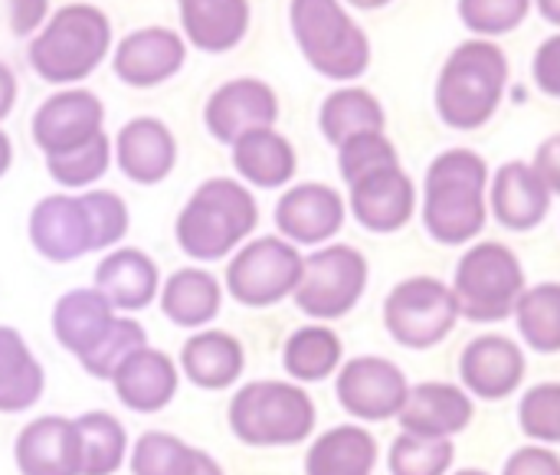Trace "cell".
<instances>
[{"mask_svg":"<svg viewBox=\"0 0 560 475\" xmlns=\"http://www.w3.org/2000/svg\"><path fill=\"white\" fill-rule=\"evenodd\" d=\"M489 164L469 148H450L433 158L423 181V227L443 246L472 243L489 220Z\"/></svg>","mask_w":560,"mask_h":475,"instance_id":"6da1fadb","label":"cell"},{"mask_svg":"<svg viewBox=\"0 0 560 475\" xmlns=\"http://www.w3.org/2000/svg\"><path fill=\"white\" fill-rule=\"evenodd\" d=\"M509 85V56L486 36L459 43L436 79V112L456 131H476L499 112Z\"/></svg>","mask_w":560,"mask_h":475,"instance_id":"7a4b0ae2","label":"cell"},{"mask_svg":"<svg viewBox=\"0 0 560 475\" xmlns=\"http://www.w3.org/2000/svg\"><path fill=\"white\" fill-rule=\"evenodd\" d=\"M259 223L256 197L230 177L203 181L177 217V243L187 256L213 263L230 256Z\"/></svg>","mask_w":560,"mask_h":475,"instance_id":"3957f363","label":"cell"},{"mask_svg":"<svg viewBox=\"0 0 560 475\" xmlns=\"http://www.w3.org/2000/svg\"><path fill=\"white\" fill-rule=\"evenodd\" d=\"M226 420L246 447H295L312 437L318 410L292 381H249L233 394Z\"/></svg>","mask_w":560,"mask_h":475,"instance_id":"277c9868","label":"cell"},{"mask_svg":"<svg viewBox=\"0 0 560 475\" xmlns=\"http://www.w3.org/2000/svg\"><path fill=\"white\" fill-rule=\"evenodd\" d=\"M289 20L295 43L315 72L348 82L371 66L368 33L348 16L341 0H292Z\"/></svg>","mask_w":560,"mask_h":475,"instance_id":"5b68a950","label":"cell"},{"mask_svg":"<svg viewBox=\"0 0 560 475\" xmlns=\"http://www.w3.org/2000/svg\"><path fill=\"white\" fill-rule=\"evenodd\" d=\"M108 43L112 26L105 13L89 3H69L30 43V62L46 82H79L105 59Z\"/></svg>","mask_w":560,"mask_h":475,"instance_id":"8992f818","label":"cell"},{"mask_svg":"<svg viewBox=\"0 0 560 475\" xmlns=\"http://www.w3.org/2000/svg\"><path fill=\"white\" fill-rule=\"evenodd\" d=\"M450 289L456 296L459 318L492 325L515 315V305L528 286L518 256L505 243L486 240L459 256Z\"/></svg>","mask_w":560,"mask_h":475,"instance_id":"52a82bcc","label":"cell"},{"mask_svg":"<svg viewBox=\"0 0 560 475\" xmlns=\"http://www.w3.org/2000/svg\"><path fill=\"white\" fill-rule=\"evenodd\" d=\"M459 322L456 296L433 276H413L390 289L384 302V325L390 338L410 351H427L450 338Z\"/></svg>","mask_w":560,"mask_h":475,"instance_id":"ba28073f","label":"cell"},{"mask_svg":"<svg viewBox=\"0 0 560 475\" xmlns=\"http://www.w3.org/2000/svg\"><path fill=\"white\" fill-rule=\"evenodd\" d=\"M368 289V259L345 243L322 246L305 256L302 279L292 292L295 305L315 322L345 318Z\"/></svg>","mask_w":560,"mask_h":475,"instance_id":"9c48e42d","label":"cell"},{"mask_svg":"<svg viewBox=\"0 0 560 475\" xmlns=\"http://www.w3.org/2000/svg\"><path fill=\"white\" fill-rule=\"evenodd\" d=\"M305 256L282 236H259L236 250L226 266V289L246 309H269L289 299L302 279Z\"/></svg>","mask_w":560,"mask_h":475,"instance_id":"30bf717a","label":"cell"},{"mask_svg":"<svg viewBox=\"0 0 560 475\" xmlns=\"http://www.w3.org/2000/svg\"><path fill=\"white\" fill-rule=\"evenodd\" d=\"M335 394H338V404L351 417L368 420V424H381V420L400 417L407 394H410V384L394 361L364 355V358H351L348 364H341L338 381H335Z\"/></svg>","mask_w":560,"mask_h":475,"instance_id":"8fae6325","label":"cell"},{"mask_svg":"<svg viewBox=\"0 0 560 475\" xmlns=\"http://www.w3.org/2000/svg\"><path fill=\"white\" fill-rule=\"evenodd\" d=\"M351 213L371 233H397L410 223L417 210V187L400 164L377 167L354 184H348Z\"/></svg>","mask_w":560,"mask_h":475,"instance_id":"7c38bea8","label":"cell"},{"mask_svg":"<svg viewBox=\"0 0 560 475\" xmlns=\"http://www.w3.org/2000/svg\"><path fill=\"white\" fill-rule=\"evenodd\" d=\"M203 118L217 141L233 144L249 131L272 128L279 118V99L262 79H233L210 95Z\"/></svg>","mask_w":560,"mask_h":475,"instance_id":"4fadbf2b","label":"cell"},{"mask_svg":"<svg viewBox=\"0 0 560 475\" xmlns=\"http://www.w3.org/2000/svg\"><path fill=\"white\" fill-rule=\"evenodd\" d=\"M30 243L49 263H72L85 253H95V236L82 197H43L30 213Z\"/></svg>","mask_w":560,"mask_h":475,"instance_id":"5bb4252c","label":"cell"},{"mask_svg":"<svg viewBox=\"0 0 560 475\" xmlns=\"http://www.w3.org/2000/svg\"><path fill=\"white\" fill-rule=\"evenodd\" d=\"M102 118H105V105L92 92L66 89L36 108L33 141L46 154H62V151H72V148L92 141L95 135H102L105 131Z\"/></svg>","mask_w":560,"mask_h":475,"instance_id":"9a60e30c","label":"cell"},{"mask_svg":"<svg viewBox=\"0 0 560 475\" xmlns=\"http://www.w3.org/2000/svg\"><path fill=\"white\" fill-rule=\"evenodd\" d=\"M276 227L295 246H322L345 227V200L328 184L289 187L276 204Z\"/></svg>","mask_w":560,"mask_h":475,"instance_id":"2e32d148","label":"cell"},{"mask_svg":"<svg viewBox=\"0 0 560 475\" xmlns=\"http://www.w3.org/2000/svg\"><path fill=\"white\" fill-rule=\"evenodd\" d=\"M459 381L479 401H505L525 381V355L505 335H479L459 358Z\"/></svg>","mask_w":560,"mask_h":475,"instance_id":"e0dca14e","label":"cell"},{"mask_svg":"<svg viewBox=\"0 0 560 475\" xmlns=\"http://www.w3.org/2000/svg\"><path fill=\"white\" fill-rule=\"evenodd\" d=\"M20 475H82V437L69 417H36L13 443Z\"/></svg>","mask_w":560,"mask_h":475,"instance_id":"ac0fdd59","label":"cell"},{"mask_svg":"<svg viewBox=\"0 0 560 475\" xmlns=\"http://www.w3.org/2000/svg\"><path fill=\"white\" fill-rule=\"evenodd\" d=\"M472 397L459 384H443V381H427L410 387L407 404L400 410V430L417 433V437H440L453 440L472 424Z\"/></svg>","mask_w":560,"mask_h":475,"instance_id":"d6986e66","label":"cell"},{"mask_svg":"<svg viewBox=\"0 0 560 475\" xmlns=\"http://www.w3.org/2000/svg\"><path fill=\"white\" fill-rule=\"evenodd\" d=\"M180 384V368L158 348H138L135 355H128L118 371L112 374V387L115 397L135 410V414H158L164 410Z\"/></svg>","mask_w":560,"mask_h":475,"instance_id":"ffe728a7","label":"cell"},{"mask_svg":"<svg viewBox=\"0 0 560 475\" xmlns=\"http://www.w3.org/2000/svg\"><path fill=\"white\" fill-rule=\"evenodd\" d=\"M489 207L495 220L512 233L535 230L551 210V190L528 161H509L495 171L489 187Z\"/></svg>","mask_w":560,"mask_h":475,"instance_id":"44dd1931","label":"cell"},{"mask_svg":"<svg viewBox=\"0 0 560 475\" xmlns=\"http://www.w3.org/2000/svg\"><path fill=\"white\" fill-rule=\"evenodd\" d=\"M184 66V39L164 26H144L115 49V72L128 85H158Z\"/></svg>","mask_w":560,"mask_h":475,"instance_id":"7402d4cb","label":"cell"},{"mask_svg":"<svg viewBox=\"0 0 560 475\" xmlns=\"http://www.w3.org/2000/svg\"><path fill=\"white\" fill-rule=\"evenodd\" d=\"M158 266L141 250H112L95 266V289L108 299L115 312H141L158 299Z\"/></svg>","mask_w":560,"mask_h":475,"instance_id":"603a6c76","label":"cell"},{"mask_svg":"<svg viewBox=\"0 0 560 475\" xmlns=\"http://www.w3.org/2000/svg\"><path fill=\"white\" fill-rule=\"evenodd\" d=\"M177 164V141L158 118H135L118 131V167L135 184H161Z\"/></svg>","mask_w":560,"mask_h":475,"instance_id":"cb8c5ba5","label":"cell"},{"mask_svg":"<svg viewBox=\"0 0 560 475\" xmlns=\"http://www.w3.org/2000/svg\"><path fill=\"white\" fill-rule=\"evenodd\" d=\"M115 318L118 312L98 289H72L52 309V335L69 355L82 361L108 335Z\"/></svg>","mask_w":560,"mask_h":475,"instance_id":"d4e9b609","label":"cell"},{"mask_svg":"<svg viewBox=\"0 0 560 475\" xmlns=\"http://www.w3.org/2000/svg\"><path fill=\"white\" fill-rule=\"evenodd\" d=\"M243 368H246L243 345L230 332H217V328L197 332L194 338H187V345L180 351V371L200 391L233 387L240 381Z\"/></svg>","mask_w":560,"mask_h":475,"instance_id":"484cf974","label":"cell"},{"mask_svg":"<svg viewBox=\"0 0 560 475\" xmlns=\"http://www.w3.org/2000/svg\"><path fill=\"white\" fill-rule=\"evenodd\" d=\"M233 167L253 187L276 190L295 177V148L276 128H259L233 141Z\"/></svg>","mask_w":560,"mask_h":475,"instance_id":"4316f807","label":"cell"},{"mask_svg":"<svg viewBox=\"0 0 560 475\" xmlns=\"http://www.w3.org/2000/svg\"><path fill=\"white\" fill-rule=\"evenodd\" d=\"M184 33L194 46L207 53L233 49L249 26L246 0H180Z\"/></svg>","mask_w":560,"mask_h":475,"instance_id":"83f0119b","label":"cell"},{"mask_svg":"<svg viewBox=\"0 0 560 475\" xmlns=\"http://www.w3.org/2000/svg\"><path fill=\"white\" fill-rule=\"evenodd\" d=\"M46 391L43 364L33 358L23 335L0 325V414H23L39 404Z\"/></svg>","mask_w":560,"mask_h":475,"instance_id":"f1b7e54d","label":"cell"},{"mask_svg":"<svg viewBox=\"0 0 560 475\" xmlns=\"http://www.w3.org/2000/svg\"><path fill=\"white\" fill-rule=\"evenodd\" d=\"M377 466V440L354 424L325 430L305 453V475H371Z\"/></svg>","mask_w":560,"mask_h":475,"instance_id":"f546056e","label":"cell"},{"mask_svg":"<svg viewBox=\"0 0 560 475\" xmlns=\"http://www.w3.org/2000/svg\"><path fill=\"white\" fill-rule=\"evenodd\" d=\"M220 282L203 269H177L161 286V312L177 328H203L220 315Z\"/></svg>","mask_w":560,"mask_h":475,"instance_id":"4dcf8cb0","label":"cell"},{"mask_svg":"<svg viewBox=\"0 0 560 475\" xmlns=\"http://www.w3.org/2000/svg\"><path fill=\"white\" fill-rule=\"evenodd\" d=\"M345 345L328 325H305L289 335L282 348V368L299 384H318L341 368Z\"/></svg>","mask_w":560,"mask_h":475,"instance_id":"1f68e13d","label":"cell"},{"mask_svg":"<svg viewBox=\"0 0 560 475\" xmlns=\"http://www.w3.org/2000/svg\"><path fill=\"white\" fill-rule=\"evenodd\" d=\"M384 105L368 92V89H338L325 99L322 112H318V125L322 135L341 148L348 138L364 135V131H384Z\"/></svg>","mask_w":560,"mask_h":475,"instance_id":"d6a6232c","label":"cell"},{"mask_svg":"<svg viewBox=\"0 0 560 475\" xmlns=\"http://www.w3.org/2000/svg\"><path fill=\"white\" fill-rule=\"evenodd\" d=\"M82 437V475H115L128 460V433L118 417L89 410L75 420Z\"/></svg>","mask_w":560,"mask_h":475,"instance_id":"836d02e7","label":"cell"},{"mask_svg":"<svg viewBox=\"0 0 560 475\" xmlns=\"http://www.w3.org/2000/svg\"><path fill=\"white\" fill-rule=\"evenodd\" d=\"M515 322L528 348L538 355L560 351V282H541L525 289L515 305Z\"/></svg>","mask_w":560,"mask_h":475,"instance_id":"e575fe53","label":"cell"},{"mask_svg":"<svg viewBox=\"0 0 560 475\" xmlns=\"http://www.w3.org/2000/svg\"><path fill=\"white\" fill-rule=\"evenodd\" d=\"M131 475H194L197 447L184 443L174 433H141L131 447Z\"/></svg>","mask_w":560,"mask_h":475,"instance_id":"d590c367","label":"cell"},{"mask_svg":"<svg viewBox=\"0 0 560 475\" xmlns=\"http://www.w3.org/2000/svg\"><path fill=\"white\" fill-rule=\"evenodd\" d=\"M453 440L400 433L390 447V475H446L453 466Z\"/></svg>","mask_w":560,"mask_h":475,"instance_id":"8d00e7d4","label":"cell"},{"mask_svg":"<svg viewBox=\"0 0 560 475\" xmlns=\"http://www.w3.org/2000/svg\"><path fill=\"white\" fill-rule=\"evenodd\" d=\"M108 161H112V144H108L105 131L72 151L46 154V167H49L52 181H59L62 187H75V190L95 184L108 171Z\"/></svg>","mask_w":560,"mask_h":475,"instance_id":"74e56055","label":"cell"},{"mask_svg":"<svg viewBox=\"0 0 560 475\" xmlns=\"http://www.w3.org/2000/svg\"><path fill=\"white\" fill-rule=\"evenodd\" d=\"M148 345V335H144V328L135 322V318H128V315H118L115 318V325L108 328V335L79 361L92 378H98V381H112V374L118 371V364L128 358V355H135L138 348H144Z\"/></svg>","mask_w":560,"mask_h":475,"instance_id":"f35d334b","label":"cell"},{"mask_svg":"<svg viewBox=\"0 0 560 475\" xmlns=\"http://www.w3.org/2000/svg\"><path fill=\"white\" fill-rule=\"evenodd\" d=\"M390 164H400V154L384 131L354 135L338 148V171H341L345 184H354L358 177H364L377 167H390Z\"/></svg>","mask_w":560,"mask_h":475,"instance_id":"ab89813d","label":"cell"},{"mask_svg":"<svg viewBox=\"0 0 560 475\" xmlns=\"http://www.w3.org/2000/svg\"><path fill=\"white\" fill-rule=\"evenodd\" d=\"M532 0H459V20L476 36H502L525 23L532 13Z\"/></svg>","mask_w":560,"mask_h":475,"instance_id":"60d3db41","label":"cell"},{"mask_svg":"<svg viewBox=\"0 0 560 475\" xmlns=\"http://www.w3.org/2000/svg\"><path fill=\"white\" fill-rule=\"evenodd\" d=\"M518 424L535 443H560V384H538L518 404Z\"/></svg>","mask_w":560,"mask_h":475,"instance_id":"b9f144b4","label":"cell"},{"mask_svg":"<svg viewBox=\"0 0 560 475\" xmlns=\"http://www.w3.org/2000/svg\"><path fill=\"white\" fill-rule=\"evenodd\" d=\"M89 223H92V236H95V250L115 246L125 233H128V207L118 194L112 190H89L82 194Z\"/></svg>","mask_w":560,"mask_h":475,"instance_id":"7bdbcfd3","label":"cell"},{"mask_svg":"<svg viewBox=\"0 0 560 475\" xmlns=\"http://www.w3.org/2000/svg\"><path fill=\"white\" fill-rule=\"evenodd\" d=\"M532 76H535V85L551 95L560 99V33L548 36L538 53H535V62H532Z\"/></svg>","mask_w":560,"mask_h":475,"instance_id":"ee69618b","label":"cell"},{"mask_svg":"<svg viewBox=\"0 0 560 475\" xmlns=\"http://www.w3.org/2000/svg\"><path fill=\"white\" fill-rule=\"evenodd\" d=\"M502 475H560V456L545 447H522L509 456Z\"/></svg>","mask_w":560,"mask_h":475,"instance_id":"f6af8a7d","label":"cell"},{"mask_svg":"<svg viewBox=\"0 0 560 475\" xmlns=\"http://www.w3.org/2000/svg\"><path fill=\"white\" fill-rule=\"evenodd\" d=\"M532 167L538 171V177L545 181V187L551 190V197H560V135H551L538 144Z\"/></svg>","mask_w":560,"mask_h":475,"instance_id":"bcb514c9","label":"cell"},{"mask_svg":"<svg viewBox=\"0 0 560 475\" xmlns=\"http://www.w3.org/2000/svg\"><path fill=\"white\" fill-rule=\"evenodd\" d=\"M49 0H10V20H13V33H33L43 20H46Z\"/></svg>","mask_w":560,"mask_h":475,"instance_id":"7dc6e473","label":"cell"},{"mask_svg":"<svg viewBox=\"0 0 560 475\" xmlns=\"http://www.w3.org/2000/svg\"><path fill=\"white\" fill-rule=\"evenodd\" d=\"M13 99H16V82H13V72L0 62V118L10 115L13 108Z\"/></svg>","mask_w":560,"mask_h":475,"instance_id":"c3c4849f","label":"cell"},{"mask_svg":"<svg viewBox=\"0 0 560 475\" xmlns=\"http://www.w3.org/2000/svg\"><path fill=\"white\" fill-rule=\"evenodd\" d=\"M194 475H226V473H223V466H220L210 453L197 450V466H194Z\"/></svg>","mask_w":560,"mask_h":475,"instance_id":"681fc988","label":"cell"},{"mask_svg":"<svg viewBox=\"0 0 560 475\" xmlns=\"http://www.w3.org/2000/svg\"><path fill=\"white\" fill-rule=\"evenodd\" d=\"M532 3L538 7V13H541L548 23L560 26V0H532Z\"/></svg>","mask_w":560,"mask_h":475,"instance_id":"f907efd6","label":"cell"},{"mask_svg":"<svg viewBox=\"0 0 560 475\" xmlns=\"http://www.w3.org/2000/svg\"><path fill=\"white\" fill-rule=\"evenodd\" d=\"M10 161H13V148H10V138L0 131V177L10 171Z\"/></svg>","mask_w":560,"mask_h":475,"instance_id":"816d5d0a","label":"cell"},{"mask_svg":"<svg viewBox=\"0 0 560 475\" xmlns=\"http://www.w3.org/2000/svg\"><path fill=\"white\" fill-rule=\"evenodd\" d=\"M348 3H354L361 10H377V7H387L390 0H348Z\"/></svg>","mask_w":560,"mask_h":475,"instance_id":"f5cc1de1","label":"cell"},{"mask_svg":"<svg viewBox=\"0 0 560 475\" xmlns=\"http://www.w3.org/2000/svg\"><path fill=\"white\" fill-rule=\"evenodd\" d=\"M456 475H489V473H482V470H459Z\"/></svg>","mask_w":560,"mask_h":475,"instance_id":"db71d44e","label":"cell"}]
</instances>
